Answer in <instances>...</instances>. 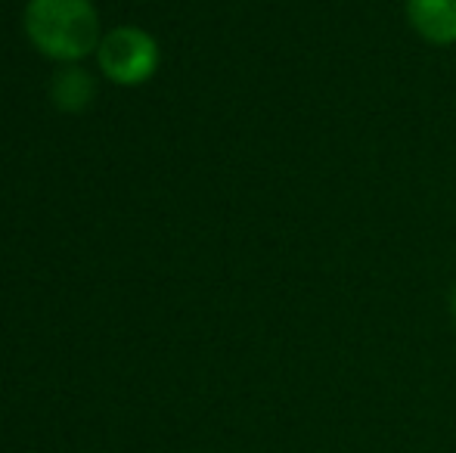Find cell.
<instances>
[{
  "instance_id": "6da1fadb",
  "label": "cell",
  "mask_w": 456,
  "mask_h": 453,
  "mask_svg": "<svg viewBox=\"0 0 456 453\" xmlns=\"http://www.w3.org/2000/svg\"><path fill=\"white\" fill-rule=\"evenodd\" d=\"M25 31L44 56L78 62L100 47V16L91 0H28Z\"/></svg>"
},
{
  "instance_id": "5b68a950",
  "label": "cell",
  "mask_w": 456,
  "mask_h": 453,
  "mask_svg": "<svg viewBox=\"0 0 456 453\" xmlns=\"http://www.w3.org/2000/svg\"><path fill=\"white\" fill-rule=\"evenodd\" d=\"M451 308H453V314H456V286H453V295H451Z\"/></svg>"
},
{
  "instance_id": "277c9868",
  "label": "cell",
  "mask_w": 456,
  "mask_h": 453,
  "mask_svg": "<svg viewBox=\"0 0 456 453\" xmlns=\"http://www.w3.org/2000/svg\"><path fill=\"white\" fill-rule=\"evenodd\" d=\"M94 93H96V85L91 78V72L75 62H69L66 69L53 75L50 81V97H53L56 109L62 112H85L87 106L94 103Z\"/></svg>"
},
{
  "instance_id": "3957f363",
  "label": "cell",
  "mask_w": 456,
  "mask_h": 453,
  "mask_svg": "<svg viewBox=\"0 0 456 453\" xmlns=\"http://www.w3.org/2000/svg\"><path fill=\"white\" fill-rule=\"evenodd\" d=\"M407 19L422 41L435 47L456 44V0H407Z\"/></svg>"
},
{
  "instance_id": "7a4b0ae2",
  "label": "cell",
  "mask_w": 456,
  "mask_h": 453,
  "mask_svg": "<svg viewBox=\"0 0 456 453\" xmlns=\"http://www.w3.org/2000/svg\"><path fill=\"white\" fill-rule=\"evenodd\" d=\"M100 72L121 87H137L150 81L159 69V44L150 31L121 25L109 31L96 47Z\"/></svg>"
}]
</instances>
